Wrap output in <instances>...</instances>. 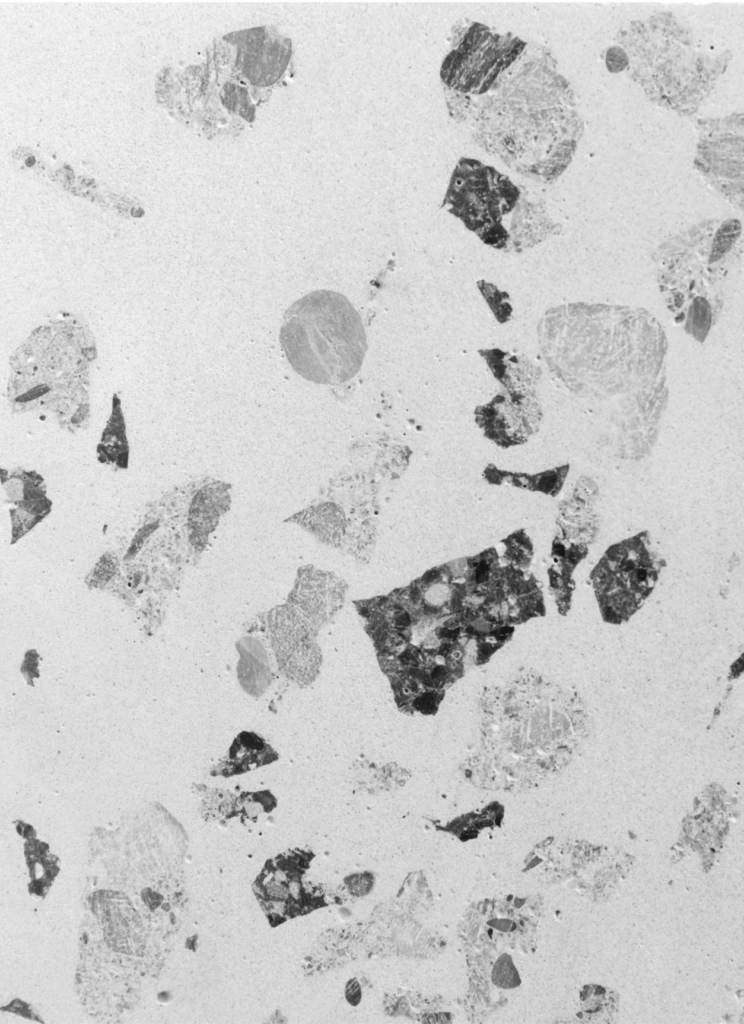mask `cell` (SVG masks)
Masks as SVG:
<instances>
[{
    "label": "cell",
    "instance_id": "1",
    "mask_svg": "<svg viewBox=\"0 0 744 1024\" xmlns=\"http://www.w3.org/2000/svg\"><path fill=\"white\" fill-rule=\"evenodd\" d=\"M279 339L294 371L317 384L352 379L367 350L360 315L344 295L331 290L295 301L284 314Z\"/></svg>",
    "mask_w": 744,
    "mask_h": 1024
},
{
    "label": "cell",
    "instance_id": "4",
    "mask_svg": "<svg viewBox=\"0 0 744 1024\" xmlns=\"http://www.w3.org/2000/svg\"><path fill=\"white\" fill-rule=\"evenodd\" d=\"M156 526L157 525L155 523L148 524V525L142 527L136 533V535H135V537H134V539L132 541V544H131V546H130V548L128 550L127 557H132V556H134L138 552V550L141 548V546L145 542L146 538L154 531Z\"/></svg>",
    "mask_w": 744,
    "mask_h": 1024
},
{
    "label": "cell",
    "instance_id": "3",
    "mask_svg": "<svg viewBox=\"0 0 744 1024\" xmlns=\"http://www.w3.org/2000/svg\"><path fill=\"white\" fill-rule=\"evenodd\" d=\"M117 559L111 554H105L98 561L91 574V582L98 585L107 583L115 574Z\"/></svg>",
    "mask_w": 744,
    "mask_h": 1024
},
{
    "label": "cell",
    "instance_id": "2",
    "mask_svg": "<svg viewBox=\"0 0 744 1024\" xmlns=\"http://www.w3.org/2000/svg\"><path fill=\"white\" fill-rule=\"evenodd\" d=\"M665 565L647 531L610 546L590 573L603 620H629L652 593Z\"/></svg>",
    "mask_w": 744,
    "mask_h": 1024
}]
</instances>
